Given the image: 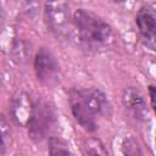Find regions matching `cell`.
Masks as SVG:
<instances>
[{
  "instance_id": "cell-1",
  "label": "cell",
  "mask_w": 156,
  "mask_h": 156,
  "mask_svg": "<svg viewBox=\"0 0 156 156\" xmlns=\"http://www.w3.org/2000/svg\"><path fill=\"white\" fill-rule=\"evenodd\" d=\"M68 101L73 117L87 132L96 130L98 117H106L111 113L106 95L96 88H72L68 91Z\"/></svg>"
},
{
  "instance_id": "cell-2",
  "label": "cell",
  "mask_w": 156,
  "mask_h": 156,
  "mask_svg": "<svg viewBox=\"0 0 156 156\" xmlns=\"http://www.w3.org/2000/svg\"><path fill=\"white\" fill-rule=\"evenodd\" d=\"M72 28L77 38L88 49H101L113 43L111 26L98 15L84 9H77L72 13Z\"/></svg>"
},
{
  "instance_id": "cell-3",
  "label": "cell",
  "mask_w": 156,
  "mask_h": 156,
  "mask_svg": "<svg viewBox=\"0 0 156 156\" xmlns=\"http://www.w3.org/2000/svg\"><path fill=\"white\" fill-rule=\"evenodd\" d=\"M57 127V115L55 106L40 98L33 104L32 115L27 124L28 134L32 140L41 141L48 138Z\"/></svg>"
},
{
  "instance_id": "cell-4",
  "label": "cell",
  "mask_w": 156,
  "mask_h": 156,
  "mask_svg": "<svg viewBox=\"0 0 156 156\" xmlns=\"http://www.w3.org/2000/svg\"><path fill=\"white\" fill-rule=\"evenodd\" d=\"M45 20L48 28L60 38H67L72 33V16L67 4L65 2H46Z\"/></svg>"
},
{
  "instance_id": "cell-5",
  "label": "cell",
  "mask_w": 156,
  "mask_h": 156,
  "mask_svg": "<svg viewBox=\"0 0 156 156\" xmlns=\"http://www.w3.org/2000/svg\"><path fill=\"white\" fill-rule=\"evenodd\" d=\"M34 71L38 80L45 85H54L60 79V65L56 57L45 48L39 49L34 57Z\"/></svg>"
},
{
  "instance_id": "cell-6",
  "label": "cell",
  "mask_w": 156,
  "mask_h": 156,
  "mask_svg": "<svg viewBox=\"0 0 156 156\" xmlns=\"http://www.w3.org/2000/svg\"><path fill=\"white\" fill-rule=\"evenodd\" d=\"M135 23L138 27V32L144 44L155 50V40H156V13L151 6H143L138 11L135 16Z\"/></svg>"
},
{
  "instance_id": "cell-7",
  "label": "cell",
  "mask_w": 156,
  "mask_h": 156,
  "mask_svg": "<svg viewBox=\"0 0 156 156\" xmlns=\"http://www.w3.org/2000/svg\"><path fill=\"white\" fill-rule=\"evenodd\" d=\"M122 102L126 110L139 122L146 121L147 117V108L146 101L143 94L134 87H128L123 90L122 94Z\"/></svg>"
},
{
  "instance_id": "cell-8",
  "label": "cell",
  "mask_w": 156,
  "mask_h": 156,
  "mask_svg": "<svg viewBox=\"0 0 156 156\" xmlns=\"http://www.w3.org/2000/svg\"><path fill=\"white\" fill-rule=\"evenodd\" d=\"M33 104H34V101H32L29 95L23 91L18 93L13 96V99L11 100V104H10V113H11L12 119L18 126L27 127L30 115H32Z\"/></svg>"
},
{
  "instance_id": "cell-9",
  "label": "cell",
  "mask_w": 156,
  "mask_h": 156,
  "mask_svg": "<svg viewBox=\"0 0 156 156\" xmlns=\"http://www.w3.org/2000/svg\"><path fill=\"white\" fill-rule=\"evenodd\" d=\"M49 156H73L69 145L60 136H50L48 140Z\"/></svg>"
},
{
  "instance_id": "cell-10",
  "label": "cell",
  "mask_w": 156,
  "mask_h": 156,
  "mask_svg": "<svg viewBox=\"0 0 156 156\" xmlns=\"http://www.w3.org/2000/svg\"><path fill=\"white\" fill-rule=\"evenodd\" d=\"M121 147L124 156H145L139 141L132 135L126 136L123 139Z\"/></svg>"
},
{
  "instance_id": "cell-11",
  "label": "cell",
  "mask_w": 156,
  "mask_h": 156,
  "mask_svg": "<svg viewBox=\"0 0 156 156\" xmlns=\"http://www.w3.org/2000/svg\"><path fill=\"white\" fill-rule=\"evenodd\" d=\"M10 136H11L10 127L6 119L2 117V115H0V156H4L5 152L7 151L10 145Z\"/></svg>"
},
{
  "instance_id": "cell-12",
  "label": "cell",
  "mask_w": 156,
  "mask_h": 156,
  "mask_svg": "<svg viewBox=\"0 0 156 156\" xmlns=\"http://www.w3.org/2000/svg\"><path fill=\"white\" fill-rule=\"evenodd\" d=\"M84 149H85V152L88 156H108L102 143L98 139H94V138L87 140Z\"/></svg>"
},
{
  "instance_id": "cell-13",
  "label": "cell",
  "mask_w": 156,
  "mask_h": 156,
  "mask_svg": "<svg viewBox=\"0 0 156 156\" xmlns=\"http://www.w3.org/2000/svg\"><path fill=\"white\" fill-rule=\"evenodd\" d=\"M155 85L154 84H150L149 85V96H150V102H151V107L155 108Z\"/></svg>"
},
{
  "instance_id": "cell-14",
  "label": "cell",
  "mask_w": 156,
  "mask_h": 156,
  "mask_svg": "<svg viewBox=\"0 0 156 156\" xmlns=\"http://www.w3.org/2000/svg\"><path fill=\"white\" fill-rule=\"evenodd\" d=\"M1 20H2V11H1V6H0V23H1Z\"/></svg>"
}]
</instances>
